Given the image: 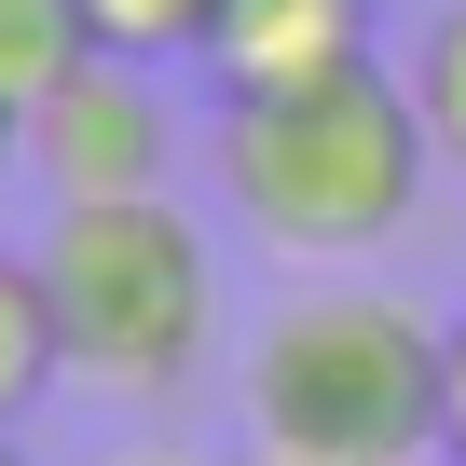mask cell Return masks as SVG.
Wrapping results in <instances>:
<instances>
[{"mask_svg": "<svg viewBox=\"0 0 466 466\" xmlns=\"http://www.w3.org/2000/svg\"><path fill=\"white\" fill-rule=\"evenodd\" d=\"M219 192L233 219L261 233V248L289 261H357L384 248V233L425 206V110L398 69H343L316 96H248V110H219Z\"/></svg>", "mask_w": 466, "mask_h": 466, "instance_id": "cell-1", "label": "cell"}, {"mask_svg": "<svg viewBox=\"0 0 466 466\" xmlns=\"http://www.w3.org/2000/svg\"><path fill=\"white\" fill-rule=\"evenodd\" d=\"M261 466H425L439 452V316L384 289H302L248 343Z\"/></svg>", "mask_w": 466, "mask_h": 466, "instance_id": "cell-2", "label": "cell"}, {"mask_svg": "<svg viewBox=\"0 0 466 466\" xmlns=\"http://www.w3.org/2000/svg\"><path fill=\"white\" fill-rule=\"evenodd\" d=\"M42 302H56V357L110 398H165L206 370L219 343V261L206 219L178 192H124V206H56L42 219Z\"/></svg>", "mask_w": 466, "mask_h": 466, "instance_id": "cell-3", "label": "cell"}, {"mask_svg": "<svg viewBox=\"0 0 466 466\" xmlns=\"http://www.w3.org/2000/svg\"><path fill=\"white\" fill-rule=\"evenodd\" d=\"M178 165V110L137 56H83L42 110H28V178L42 206H124V192H165Z\"/></svg>", "mask_w": 466, "mask_h": 466, "instance_id": "cell-4", "label": "cell"}, {"mask_svg": "<svg viewBox=\"0 0 466 466\" xmlns=\"http://www.w3.org/2000/svg\"><path fill=\"white\" fill-rule=\"evenodd\" d=\"M192 69L219 110H248V96H316L343 69H384V42H370V0H219Z\"/></svg>", "mask_w": 466, "mask_h": 466, "instance_id": "cell-5", "label": "cell"}, {"mask_svg": "<svg viewBox=\"0 0 466 466\" xmlns=\"http://www.w3.org/2000/svg\"><path fill=\"white\" fill-rule=\"evenodd\" d=\"M83 56H96L83 0H0V110H42Z\"/></svg>", "mask_w": 466, "mask_h": 466, "instance_id": "cell-6", "label": "cell"}, {"mask_svg": "<svg viewBox=\"0 0 466 466\" xmlns=\"http://www.w3.org/2000/svg\"><path fill=\"white\" fill-rule=\"evenodd\" d=\"M69 357H56V302H42V261L28 248H0V425H15L42 384H56Z\"/></svg>", "mask_w": 466, "mask_h": 466, "instance_id": "cell-7", "label": "cell"}, {"mask_svg": "<svg viewBox=\"0 0 466 466\" xmlns=\"http://www.w3.org/2000/svg\"><path fill=\"white\" fill-rule=\"evenodd\" d=\"M411 110H425V151L466 178V0H439V15H425V42H411Z\"/></svg>", "mask_w": 466, "mask_h": 466, "instance_id": "cell-8", "label": "cell"}, {"mask_svg": "<svg viewBox=\"0 0 466 466\" xmlns=\"http://www.w3.org/2000/svg\"><path fill=\"white\" fill-rule=\"evenodd\" d=\"M83 28H96V56H137V69H178V56H206V28H219V0H83Z\"/></svg>", "mask_w": 466, "mask_h": 466, "instance_id": "cell-9", "label": "cell"}, {"mask_svg": "<svg viewBox=\"0 0 466 466\" xmlns=\"http://www.w3.org/2000/svg\"><path fill=\"white\" fill-rule=\"evenodd\" d=\"M439 452L466 466V316H439Z\"/></svg>", "mask_w": 466, "mask_h": 466, "instance_id": "cell-10", "label": "cell"}, {"mask_svg": "<svg viewBox=\"0 0 466 466\" xmlns=\"http://www.w3.org/2000/svg\"><path fill=\"white\" fill-rule=\"evenodd\" d=\"M0 178H28V110H0Z\"/></svg>", "mask_w": 466, "mask_h": 466, "instance_id": "cell-11", "label": "cell"}, {"mask_svg": "<svg viewBox=\"0 0 466 466\" xmlns=\"http://www.w3.org/2000/svg\"><path fill=\"white\" fill-rule=\"evenodd\" d=\"M96 466H178V452H96Z\"/></svg>", "mask_w": 466, "mask_h": 466, "instance_id": "cell-12", "label": "cell"}, {"mask_svg": "<svg viewBox=\"0 0 466 466\" xmlns=\"http://www.w3.org/2000/svg\"><path fill=\"white\" fill-rule=\"evenodd\" d=\"M0 466H28V452H15V425H0Z\"/></svg>", "mask_w": 466, "mask_h": 466, "instance_id": "cell-13", "label": "cell"}]
</instances>
